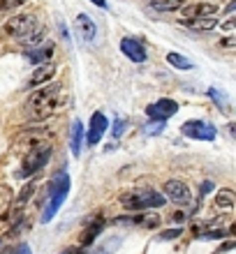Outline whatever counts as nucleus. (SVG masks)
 Here are the masks:
<instances>
[{"instance_id":"f257e3e1","label":"nucleus","mask_w":236,"mask_h":254,"mask_svg":"<svg viewBox=\"0 0 236 254\" xmlns=\"http://www.w3.org/2000/svg\"><path fill=\"white\" fill-rule=\"evenodd\" d=\"M61 104V83H49V86L35 90L26 102V116L33 123L44 121L49 116L54 114L56 109Z\"/></svg>"},{"instance_id":"f03ea898","label":"nucleus","mask_w":236,"mask_h":254,"mask_svg":"<svg viewBox=\"0 0 236 254\" xmlns=\"http://www.w3.org/2000/svg\"><path fill=\"white\" fill-rule=\"evenodd\" d=\"M70 188H72L70 176L65 174V171H58V174L54 176L51 185H49V201H47V206H44V210H42V222H44V224H49V222L56 217L58 208L63 206V201L68 199Z\"/></svg>"},{"instance_id":"7ed1b4c3","label":"nucleus","mask_w":236,"mask_h":254,"mask_svg":"<svg viewBox=\"0 0 236 254\" xmlns=\"http://www.w3.org/2000/svg\"><path fill=\"white\" fill-rule=\"evenodd\" d=\"M121 206L125 210H149V208H160L167 203V196L162 192H156L151 188H139L130 190V192L121 194Z\"/></svg>"},{"instance_id":"20e7f679","label":"nucleus","mask_w":236,"mask_h":254,"mask_svg":"<svg viewBox=\"0 0 236 254\" xmlns=\"http://www.w3.org/2000/svg\"><path fill=\"white\" fill-rule=\"evenodd\" d=\"M51 150H54V148L49 146L47 141H44V143H40V146L30 148V150L26 153V157H23L21 171L16 176H19V178H28V176H33V174H37V171H42V169L47 167V162L51 160Z\"/></svg>"},{"instance_id":"39448f33","label":"nucleus","mask_w":236,"mask_h":254,"mask_svg":"<svg viewBox=\"0 0 236 254\" xmlns=\"http://www.w3.org/2000/svg\"><path fill=\"white\" fill-rule=\"evenodd\" d=\"M37 30H40V26H37V19L33 14H16L5 23V33L19 42H23Z\"/></svg>"},{"instance_id":"423d86ee","label":"nucleus","mask_w":236,"mask_h":254,"mask_svg":"<svg viewBox=\"0 0 236 254\" xmlns=\"http://www.w3.org/2000/svg\"><path fill=\"white\" fill-rule=\"evenodd\" d=\"M181 134L183 136H188V139H195V141H213L216 139V127L211 125V123H206V121L192 118V121L183 123Z\"/></svg>"},{"instance_id":"0eeeda50","label":"nucleus","mask_w":236,"mask_h":254,"mask_svg":"<svg viewBox=\"0 0 236 254\" xmlns=\"http://www.w3.org/2000/svg\"><path fill=\"white\" fill-rule=\"evenodd\" d=\"M176 111H178V104H176L174 100H167V97L153 102V104H149V109H146V114H149L151 121H167Z\"/></svg>"},{"instance_id":"6e6552de","label":"nucleus","mask_w":236,"mask_h":254,"mask_svg":"<svg viewBox=\"0 0 236 254\" xmlns=\"http://www.w3.org/2000/svg\"><path fill=\"white\" fill-rule=\"evenodd\" d=\"M121 51L125 54V58H130L132 63H146L149 61L146 47H144L137 37H123L121 40Z\"/></svg>"},{"instance_id":"1a4fd4ad","label":"nucleus","mask_w":236,"mask_h":254,"mask_svg":"<svg viewBox=\"0 0 236 254\" xmlns=\"http://www.w3.org/2000/svg\"><path fill=\"white\" fill-rule=\"evenodd\" d=\"M107 127H109L107 116L102 114V111L93 114V118H90V125H88V134H86V143H88V146L100 143V139L104 136V132H107Z\"/></svg>"},{"instance_id":"9d476101","label":"nucleus","mask_w":236,"mask_h":254,"mask_svg":"<svg viewBox=\"0 0 236 254\" xmlns=\"http://www.w3.org/2000/svg\"><path fill=\"white\" fill-rule=\"evenodd\" d=\"M220 7L216 2H192L181 7V19H197V16H216Z\"/></svg>"},{"instance_id":"9b49d317","label":"nucleus","mask_w":236,"mask_h":254,"mask_svg":"<svg viewBox=\"0 0 236 254\" xmlns=\"http://www.w3.org/2000/svg\"><path fill=\"white\" fill-rule=\"evenodd\" d=\"M47 141V129H42V127H33V129H23L21 136L16 139V146L23 148V153H28L30 148L40 146Z\"/></svg>"},{"instance_id":"f8f14e48","label":"nucleus","mask_w":236,"mask_h":254,"mask_svg":"<svg viewBox=\"0 0 236 254\" xmlns=\"http://www.w3.org/2000/svg\"><path fill=\"white\" fill-rule=\"evenodd\" d=\"M162 190H164V196H169V199L174 201V203H178V206H183V203H188V201L192 199L190 188L181 181H169Z\"/></svg>"},{"instance_id":"ddd939ff","label":"nucleus","mask_w":236,"mask_h":254,"mask_svg":"<svg viewBox=\"0 0 236 254\" xmlns=\"http://www.w3.org/2000/svg\"><path fill=\"white\" fill-rule=\"evenodd\" d=\"M54 74H56V65H54V63H42V65L33 72L30 81H28V86H30V88L42 86V83L51 81V76H54Z\"/></svg>"},{"instance_id":"4468645a","label":"nucleus","mask_w":236,"mask_h":254,"mask_svg":"<svg viewBox=\"0 0 236 254\" xmlns=\"http://www.w3.org/2000/svg\"><path fill=\"white\" fill-rule=\"evenodd\" d=\"M77 30H79L81 40H86V42H93L95 35H97V26H95V21L88 14H79L77 16Z\"/></svg>"},{"instance_id":"2eb2a0df","label":"nucleus","mask_w":236,"mask_h":254,"mask_svg":"<svg viewBox=\"0 0 236 254\" xmlns=\"http://www.w3.org/2000/svg\"><path fill=\"white\" fill-rule=\"evenodd\" d=\"M178 26L192 28V30H211L218 26L216 16H197V19H178Z\"/></svg>"},{"instance_id":"dca6fc26","label":"nucleus","mask_w":236,"mask_h":254,"mask_svg":"<svg viewBox=\"0 0 236 254\" xmlns=\"http://www.w3.org/2000/svg\"><path fill=\"white\" fill-rule=\"evenodd\" d=\"M54 56V44H44V47H35L30 51H26V58L28 63H33V65H42V63H49V58Z\"/></svg>"},{"instance_id":"f3484780","label":"nucleus","mask_w":236,"mask_h":254,"mask_svg":"<svg viewBox=\"0 0 236 254\" xmlns=\"http://www.w3.org/2000/svg\"><path fill=\"white\" fill-rule=\"evenodd\" d=\"M70 141H72V155L79 157L81 141H83V125H81V121H75V125H72V134H70Z\"/></svg>"},{"instance_id":"a211bd4d","label":"nucleus","mask_w":236,"mask_h":254,"mask_svg":"<svg viewBox=\"0 0 236 254\" xmlns=\"http://www.w3.org/2000/svg\"><path fill=\"white\" fill-rule=\"evenodd\" d=\"M234 203H236V194L232 192L230 188L218 190V194H216V206L225 208V210H230V208L234 206Z\"/></svg>"},{"instance_id":"6ab92c4d","label":"nucleus","mask_w":236,"mask_h":254,"mask_svg":"<svg viewBox=\"0 0 236 254\" xmlns=\"http://www.w3.org/2000/svg\"><path fill=\"white\" fill-rule=\"evenodd\" d=\"M102 229H104V222H102V220L93 222V224H90V229H88L86 234H83V238H81V245H83V248H90L95 238L102 234Z\"/></svg>"},{"instance_id":"aec40b11","label":"nucleus","mask_w":236,"mask_h":254,"mask_svg":"<svg viewBox=\"0 0 236 254\" xmlns=\"http://www.w3.org/2000/svg\"><path fill=\"white\" fill-rule=\"evenodd\" d=\"M151 7H156L160 12H171V9H181L185 0H146Z\"/></svg>"},{"instance_id":"412c9836","label":"nucleus","mask_w":236,"mask_h":254,"mask_svg":"<svg viewBox=\"0 0 236 254\" xmlns=\"http://www.w3.org/2000/svg\"><path fill=\"white\" fill-rule=\"evenodd\" d=\"M114 222H116V224H118V222H137V224H142V227L153 229V227H157V224H160V217H157L156 213H146V215L135 217V220H114Z\"/></svg>"},{"instance_id":"4be33fe9","label":"nucleus","mask_w":236,"mask_h":254,"mask_svg":"<svg viewBox=\"0 0 236 254\" xmlns=\"http://www.w3.org/2000/svg\"><path fill=\"white\" fill-rule=\"evenodd\" d=\"M167 63L169 65H174V67H178V69H192V67H195L185 56H181V54H167Z\"/></svg>"},{"instance_id":"5701e85b","label":"nucleus","mask_w":236,"mask_h":254,"mask_svg":"<svg viewBox=\"0 0 236 254\" xmlns=\"http://www.w3.org/2000/svg\"><path fill=\"white\" fill-rule=\"evenodd\" d=\"M118 245H121V241H118V238H111L109 245L104 243V245H100L97 250H93V252H88V254H114L116 250H118Z\"/></svg>"},{"instance_id":"b1692460","label":"nucleus","mask_w":236,"mask_h":254,"mask_svg":"<svg viewBox=\"0 0 236 254\" xmlns=\"http://www.w3.org/2000/svg\"><path fill=\"white\" fill-rule=\"evenodd\" d=\"M35 194V183H28V185H23V192L19 194V199H16V208H23L26 206V201L30 199Z\"/></svg>"},{"instance_id":"393cba45","label":"nucleus","mask_w":236,"mask_h":254,"mask_svg":"<svg viewBox=\"0 0 236 254\" xmlns=\"http://www.w3.org/2000/svg\"><path fill=\"white\" fill-rule=\"evenodd\" d=\"M28 0H0V12H12L16 7H23Z\"/></svg>"},{"instance_id":"a878e982","label":"nucleus","mask_w":236,"mask_h":254,"mask_svg":"<svg viewBox=\"0 0 236 254\" xmlns=\"http://www.w3.org/2000/svg\"><path fill=\"white\" fill-rule=\"evenodd\" d=\"M125 129H128V121L118 118V121L114 123V129H111V134H114L116 139H118V136H123V132H125Z\"/></svg>"},{"instance_id":"bb28decb","label":"nucleus","mask_w":236,"mask_h":254,"mask_svg":"<svg viewBox=\"0 0 236 254\" xmlns=\"http://www.w3.org/2000/svg\"><path fill=\"white\" fill-rule=\"evenodd\" d=\"M183 234V229H169V231H162L160 234V241H174V238H178V236Z\"/></svg>"},{"instance_id":"cd10ccee","label":"nucleus","mask_w":236,"mask_h":254,"mask_svg":"<svg viewBox=\"0 0 236 254\" xmlns=\"http://www.w3.org/2000/svg\"><path fill=\"white\" fill-rule=\"evenodd\" d=\"M209 95H211V100L216 102V104H220V109H225V102H223V93H218L216 88H211V90H209Z\"/></svg>"},{"instance_id":"c85d7f7f","label":"nucleus","mask_w":236,"mask_h":254,"mask_svg":"<svg viewBox=\"0 0 236 254\" xmlns=\"http://www.w3.org/2000/svg\"><path fill=\"white\" fill-rule=\"evenodd\" d=\"M220 47H225V49H234V47H236V40L232 37V35H230V37H223V40H220Z\"/></svg>"},{"instance_id":"c756f323","label":"nucleus","mask_w":236,"mask_h":254,"mask_svg":"<svg viewBox=\"0 0 236 254\" xmlns=\"http://www.w3.org/2000/svg\"><path fill=\"white\" fill-rule=\"evenodd\" d=\"M225 231L223 229H218V231H209V234H204V238H209V241H216V238H223Z\"/></svg>"},{"instance_id":"7c9ffc66","label":"nucleus","mask_w":236,"mask_h":254,"mask_svg":"<svg viewBox=\"0 0 236 254\" xmlns=\"http://www.w3.org/2000/svg\"><path fill=\"white\" fill-rule=\"evenodd\" d=\"M211 190H213V183H204V185H202V196H204V194H209Z\"/></svg>"},{"instance_id":"2f4dec72","label":"nucleus","mask_w":236,"mask_h":254,"mask_svg":"<svg viewBox=\"0 0 236 254\" xmlns=\"http://www.w3.org/2000/svg\"><path fill=\"white\" fill-rule=\"evenodd\" d=\"M14 254H33V252H30V248H28V245H21V248L16 250Z\"/></svg>"},{"instance_id":"473e14b6","label":"nucleus","mask_w":236,"mask_h":254,"mask_svg":"<svg viewBox=\"0 0 236 254\" xmlns=\"http://www.w3.org/2000/svg\"><path fill=\"white\" fill-rule=\"evenodd\" d=\"M90 2H95V5L100 7V9H109V5L104 2V0H90Z\"/></svg>"},{"instance_id":"72a5a7b5","label":"nucleus","mask_w":236,"mask_h":254,"mask_svg":"<svg viewBox=\"0 0 236 254\" xmlns=\"http://www.w3.org/2000/svg\"><path fill=\"white\" fill-rule=\"evenodd\" d=\"M183 220H185V215H183V213H176L174 215V222H183Z\"/></svg>"},{"instance_id":"f704fd0d","label":"nucleus","mask_w":236,"mask_h":254,"mask_svg":"<svg viewBox=\"0 0 236 254\" xmlns=\"http://www.w3.org/2000/svg\"><path fill=\"white\" fill-rule=\"evenodd\" d=\"M61 254H79V250H77V248H72V250H63Z\"/></svg>"},{"instance_id":"c9c22d12","label":"nucleus","mask_w":236,"mask_h":254,"mask_svg":"<svg viewBox=\"0 0 236 254\" xmlns=\"http://www.w3.org/2000/svg\"><path fill=\"white\" fill-rule=\"evenodd\" d=\"M0 243H2V241H0Z\"/></svg>"}]
</instances>
